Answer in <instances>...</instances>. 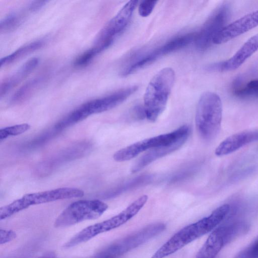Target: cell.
Here are the masks:
<instances>
[{"label": "cell", "mask_w": 258, "mask_h": 258, "mask_svg": "<svg viewBox=\"0 0 258 258\" xmlns=\"http://www.w3.org/2000/svg\"><path fill=\"white\" fill-rule=\"evenodd\" d=\"M230 206L224 204L209 216L185 226L167 240L151 258H165L213 230L226 217Z\"/></svg>", "instance_id": "6da1fadb"}, {"label": "cell", "mask_w": 258, "mask_h": 258, "mask_svg": "<svg viewBox=\"0 0 258 258\" xmlns=\"http://www.w3.org/2000/svg\"><path fill=\"white\" fill-rule=\"evenodd\" d=\"M175 80L171 68H165L151 79L144 95L146 118L155 121L165 110Z\"/></svg>", "instance_id": "7a4b0ae2"}, {"label": "cell", "mask_w": 258, "mask_h": 258, "mask_svg": "<svg viewBox=\"0 0 258 258\" xmlns=\"http://www.w3.org/2000/svg\"><path fill=\"white\" fill-rule=\"evenodd\" d=\"M222 104L220 96L213 92L201 95L197 108L195 122L198 132L204 140L214 139L221 129Z\"/></svg>", "instance_id": "3957f363"}, {"label": "cell", "mask_w": 258, "mask_h": 258, "mask_svg": "<svg viewBox=\"0 0 258 258\" xmlns=\"http://www.w3.org/2000/svg\"><path fill=\"white\" fill-rule=\"evenodd\" d=\"M148 197L144 195L138 198L117 215L102 222L89 226L77 233L64 245L66 248L87 242L97 235L115 229L134 217L144 207Z\"/></svg>", "instance_id": "277c9868"}, {"label": "cell", "mask_w": 258, "mask_h": 258, "mask_svg": "<svg viewBox=\"0 0 258 258\" xmlns=\"http://www.w3.org/2000/svg\"><path fill=\"white\" fill-rule=\"evenodd\" d=\"M83 190L73 187H60L54 189L27 194L12 203L0 208V219H5L31 206L57 200L80 198Z\"/></svg>", "instance_id": "5b68a950"}, {"label": "cell", "mask_w": 258, "mask_h": 258, "mask_svg": "<svg viewBox=\"0 0 258 258\" xmlns=\"http://www.w3.org/2000/svg\"><path fill=\"white\" fill-rule=\"evenodd\" d=\"M108 205L98 200H79L69 205L56 218L54 226L64 228L86 220L100 217Z\"/></svg>", "instance_id": "8992f818"}, {"label": "cell", "mask_w": 258, "mask_h": 258, "mask_svg": "<svg viewBox=\"0 0 258 258\" xmlns=\"http://www.w3.org/2000/svg\"><path fill=\"white\" fill-rule=\"evenodd\" d=\"M166 228L163 223H155L105 247L95 258H116L139 246L162 232Z\"/></svg>", "instance_id": "52a82bcc"}, {"label": "cell", "mask_w": 258, "mask_h": 258, "mask_svg": "<svg viewBox=\"0 0 258 258\" xmlns=\"http://www.w3.org/2000/svg\"><path fill=\"white\" fill-rule=\"evenodd\" d=\"M246 229V225L240 222L219 226L209 235L198 252L196 258H215L225 245Z\"/></svg>", "instance_id": "ba28073f"}, {"label": "cell", "mask_w": 258, "mask_h": 258, "mask_svg": "<svg viewBox=\"0 0 258 258\" xmlns=\"http://www.w3.org/2000/svg\"><path fill=\"white\" fill-rule=\"evenodd\" d=\"M231 7L225 2L219 5L196 33V46L199 50L209 48L213 44L215 36L226 25L230 17Z\"/></svg>", "instance_id": "9c48e42d"}, {"label": "cell", "mask_w": 258, "mask_h": 258, "mask_svg": "<svg viewBox=\"0 0 258 258\" xmlns=\"http://www.w3.org/2000/svg\"><path fill=\"white\" fill-rule=\"evenodd\" d=\"M138 3V1H130L123 6L101 30L94 46L102 51L113 43L115 37L127 25Z\"/></svg>", "instance_id": "30bf717a"}, {"label": "cell", "mask_w": 258, "mask_h": 258, "mask_svg": "<svg viewBox=\"0 0 258 258\" xmlns=\"http://www.w3.org/2000/svg\"><path fill=\"white\" fill-rule=\"evenodd\" d=\"M258 50V34L246 40L230 58L224 61L210 64L206 67L207 71L225 72L235 70L240 67L249 57Z\"/></svg>", "instance_id": "8fae6325"}, {"label": "cell", "mask_w": 258, "mask_h": 258, "mask_svg": "<svg viewBox=\"0 0 258 258\" xmlns=\"http://www.w3.org/2000/svg\"><path fill=\"white\" fill-rule=\"evenodd\" d=\"M258 26V10L250 13L224 27L214 37L213 44L226 43Z\"/></svg>", "instance_id": "7c38bea8"}, {"label": "cell", "mask_w": 258, "mask_h": 258, "mask_svg": "<svg viewBox=\"0 0 258 258\" xmlns=\"http://www.w3.org/2000/svg\"><path fill=\"white\" fill-rule=\"evenodd\" d=\"M258 141V130H247L232 135L220 143L215 151L217 156L227 155Z\"/></svg>", "instance_id": "4fadbf2b"}, {"label": "cell", "mask_w": 258, "mask_h": 258, "mask_svg": "<svg viewBox=\"0 0 258 258\" xmlns=\"http://www.w3.org/2000/svg\"><path fill=\"white\" fill-rule=\"evenodd\" d=\"M164 144L162 135L145 139L130 146L123 148L113 155V159L117 162H123L137 157L146 150L158 147L163 146Z\"/></svg>", "instance_id": "5bb4252c"}, {"label": "cell", "mask_w": 258, "mask_h": 258, "mask_svg": "<svg viewBox=\"0 0 258 258\" xmlns=\"http://www.w3.org/2000/svg\"><path fill=\"white\" fill-rule=\"evenodd\" d=\"M188 137H184L170 145L151 149L136 162L132 168V172H137L155 160L178 150L185 143Z\"/></svg>", "instance_id": "9a60e30c"}, {"label": "cell", "mask_w": 258, "mask_h": 258, "mask_svg": "<svg viewBox=\"0 0 258 258\" xmlns=\"http://www.w3.org/2000/svg\"><path fill=\"white\" fill-rule=\"evenodd\" d=\"M39 59L32 58L24 63L17 71L11 76L6 78L1 85L0 96L2 97L12 89L17 86L26 77L38 66Z\"/></svg>", "instance_id": "2e32d148"}, {"label": "cell", "mask_w": 258, "mask_h": 258, "mask_svg": "<svg viewBox=\"0 0 258 258\" xmlns=\"http://www.w3.org/2000/svg\"><path fill=\"white\" fill-rule=\"evenodd\" d=\"M196 33H189L174 38L154 51L159 58L162 55L179 50L195 41Z\"/></svg>", "instance_id": "e0dca14e"}, {"label": "cell", "mask_w": 258, "mask_h": 258, "mask_svg": "<svg viewBox=\"0 0 258 258\" xmlns=\"http://www.w3.org/2000/svg\"><path fill=\"white\" fill-rule=\"evenodd\" d=\"M43 45V43L42 41H36L18 48L11 54L1 59V67L10 64L23 56L39 49Z\"/></svg>", "instance_id": "ac0fdd59"}, {"label": "cell", "mask_w": 258, "mask_h": 258, "mask_svg": "<svg viewBox=\"0 0 258 258\" xmlns=\"http://www.w3.org/2000/svg\"><path fill=\"white\" fill-rule=\"evenodd\" d=\"M42 77H37L29 81L19 89L12 97V102H17L31 95L42 83Z\"/></svg>", "instance_id": "d6986e66"}, {"label": "cell", "mask_w": 258, "mask_h": 258, "mask_svg": "<svg viewBox=\"0 0 258 258\" xmlns=\"http://www.w3.org/2000/svg\"><path fill=\"white\" fill-rule=\"evenodd\" d=\"M233 92L240 98H258V79L250 80L242 86H235Z\"/></svg>", "instance_id": "ffe728a7"}, {"label": "cell", "mask_w": 258, "mask_h": 258, "mask_svg": "<svg viewBox=\"0 0 258 258\" xmlns=\"http://www.w3.org/2000/svg\"><path fill=\"white\" fill-rule=\"evenodd\" d=\"M24 15L20 13H13L1 21L0 30L1 32H8L17 28L22 23Z\"/></svg>", "instance_id": "44dd1931"}, {"label": "cell", "mask_w": 258, "mask_h": 258, "mask_svg": "<svg viewBox=\"0 0 258 258\" xmlns=\"http://www.w3.org/2000/svg\"><path fill=\"white\" fill-rule=\"evenodd\" d=\"M31 126L28 123H22L7 126L0 130V141L11 136L21 135L29 130Z\"/></svg>", "instance_id": "7402d4cb"}, {"label": "cell", "mask_w": 258, "mask_h": 258, "mask_svg": "<svg viewBox=\"0 0 258 258\" xmlns=\"http://www.w3.org/2000/svg\"><path fill=\"white\" fill-rule=\"evenodd\" d=\"M98 53L97 50L93 47L84 52L76 59L74 61L75 66L83 67L88 65Z\"/></svg>", "instance_id": "603a6c76"}, {"label": "cell", "mask_w": 258, "mask_h": 258, "mask_svg": "<svg viewBox=\"0 0 258 258\" xmlns=\"http://www.w3.org/2000/svg\"><path fill=\"white\" fill-rule=\"evenodd\" d=\"M157 1H143L139 7V14L142 17L149 16L152 12Z\"/></svg>", "instance_id": "cb8c5ba5"}, {"label": "cell", "mask_w": 258, "mask_h": 258, "mask_svg": "<svg viewBox=\"0 0 258 258\" xmlns=\"http://www.w3.org/2000/svg\"><path fill=\"white\" fill-rule=\"evenodd\" d=\"M16 237V233L12 230L0 229V244L1 245L13 240Z\"/></svg>", "instance_id": "d4e9b609"}, {"label": "cell", "mask_w": 258, "mask_h": 258, "mask_svg": "<svg viewBox=\"0 0 258 258\" xmlns=\"http://www.w3.org/2000/svg\"><path fill=\"white\" fill-rule=\"evenodd\" d=\"M245 249L247 258H258V238Z\"/></svg>", "instance_id": "484cf974"}, {"label": "cell", "mask_w": 258, "mask_h": 258, "mask_svg": "<svg viewBox=\"0 0 258 258\" xmlns=\"http://www.w3.org/2000/svg\"><path fill=\"white\" fill-rule=\"evenodd\" d=\"M133 115L135 117L139 119L146 117L144 106L138 105L135 107L133 110Z\"/></svg>", "instance_id": "4316f807"}, {"label": "cell", "mask_w": 258, "mask_h": 258, "mask_svg": "<svg viewBox=\"0 0 258 258\" xmlns=\"http://www.w3.org/2000/svg\"><path fill=\"white\" fill-rule=\"evenodd\" d=\"M46 1H38L33 2L28 6V10L30 12H34L38 11L41 9L45 4Z\"/></svg>", "instance_id": "83f0119b"}, {"label": "cell", "mask_w": 258, "mask_h": 258, "mask_svg": "<svg viewBox=\"0 0 258 258\" xmlns=\"http://www.w3.org/2000/svg\"><path fill=\"white\" fill-rule=\"evenodd\" d=\"M37 258H57L56 253L53 251H49L45 252Z\"/></svg>", "instance_id": "f1b7e54d"}, {"label": "cell", "mask_w": 258, "mask_h": 258, "mask_svg": "<svg viewBox=\"0 0 258 258\" xmlns=\"http://www.w3.org/2000/svg\"><path fill=\"white\" fill-rule=\"evenodd\" d=\"M234 258H247L245 249L241 250Z\"/></svg>", "instance_id": "f546056e"}]
</instances>
